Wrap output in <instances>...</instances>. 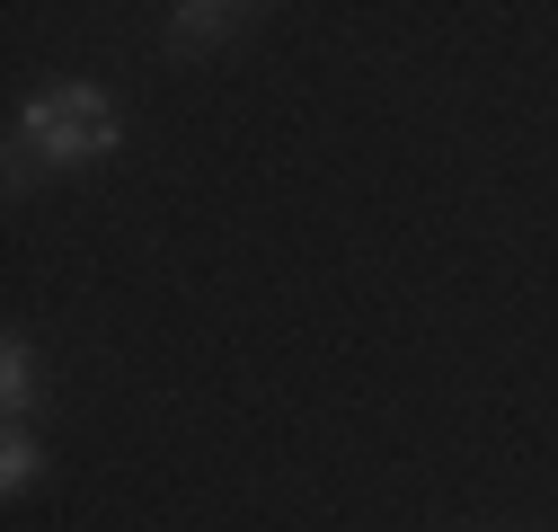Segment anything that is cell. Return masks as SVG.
<instances>
[{"mask_svg": "<svg viewBox=\"0 0 558 532\" xmlns=\"http://www.w3.org/2000/svg\"><path fill=\"white\" fill-rule=\"evenodd\" d=\"M45 480V444L27 435V426H10V435H0V488H10V497H27Z\"/></svg>", "mask_w": 558, "mask_h": 532, "instance_id": "cell-3", "label": "cell"}, {"mask_svg": "<svg viewBox=\"0 0 558 532\" xmlns=\"http://www.w3.org/2000/svg\"><path fill=\"white\" fill-rule=\"evenodd\" d=\"M0 399H10V426H27V409H36V355H27V338L0 347Z\"/></svg>", "mask_w": 558, "mask_h": 532, "instance_id": "cell-4", "label": "cell"}, {"mask_svg": "<svg viewBox=\"0 0 558 532\" xmlns=\"http://www.w3.org/2000/svg\"><path fill=\"white\" fill-rule=\"evenodd\" d=\"M19 143L36 160H53V169H89V160H107L124 143V116L107 107L98 81H53V89H36L19 107Z\"/></svg>", "mask_w": 558, "mask_h": 532, "instance_id": "cell-1", "label": "cell"}, {"mask_svg": "<svg viewBox=\"0 0 558 532\" xmlns=\"http://www.w3.org/2000/svg\"><path fill=\"white\" fill-rule=\"evenodd\" d=\"M248 10H231V0H186V10H169V45L178 53H195V45H214V36H231Z\"/></svg>", "mask_w": 558, "mask_h": 532, "instance_id": "cell-2", "label": "cell"}]
</instances>
